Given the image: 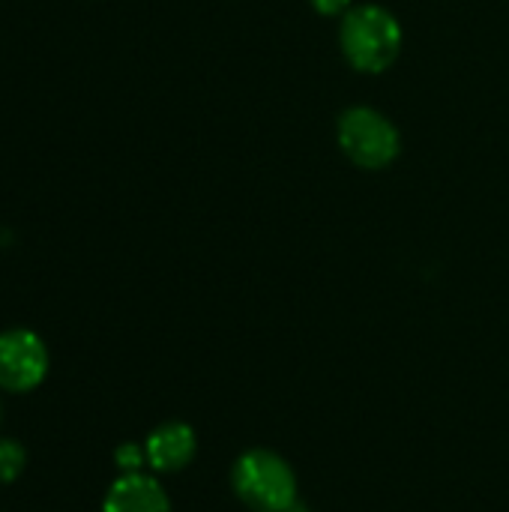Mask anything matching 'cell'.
<instances>
[{
  "label": "cell",
  "instance_id": "cell-7",
  "mask_svg": "<svg viewBox=\"0 0 509 512\" xmlns=\"http://www.w3.org/2000/svg\"><path fill=\"white\" fill-rule=\"evenodd\" d=\"M27 468V450L15 438H0V486L15 483Z\"/></svg>",
  "mask_w": 509,
  "mask_h": 512
},
{
  "label": "cell",
  "instance_id": "cell-2",
  "mask_svg": "<svg viewBox=\"0 0 509 512\" xmlns=\"http://www.w3.org/2000/svg\"><path fill=\"white\" fill-rule=\"evenodd\" d=\"M234 495L255 512H288L297 504V474L273 450L255 447L231 465Z\"/></svg>",
  "mask_w": 509,
  "mask_h": 512
},
{
  "label": "cell",
  "instance_id": "cell-10",
  "mask_svg": "<svg viewBox=\"0 0 509 512\" xmlns=\"http://www.w3.org/2000/svg\"><path fill=\"white\" fill-rule=\"evenodd\" d=\"M0 423H3V402H0Z\"/></svg>",
  "mask_w": 509,
  "mask_h": 512
},
{
  "label": "cell",
  "instance_id": "cell-5",
  "mask_svg": "<svg viewBox=\"0 0 509 512\" xmlns=\"http://www.w3.org/2000/svg\"><path fill=\"white\" fill-rule=\"evenodd\" d=\"M144 450H147V468L153 474H180L183 468L192 465L198 453V435L189 423L168 420L147 435Z\"/></svg>",
  "mask_w": 509,
  "mask_h": 512
},
{
  "label": "cell",
  "instance_id": "cell-3",
  "mask_svg": "<svg viewBox=\"0 0 509 512\" xmlns=\"http://www.w3.org/2000/svg\"><path fill=\"white\" fill-rule=\"evenodd\" d=\"M336 138L342 153L363 171H384L402 153V132L372 105L345 108L336 123Z\"/></svg>",
  "mask_w": 509,
  "mask_h": 512
},
{
  "label": "cell",
  "instance_id": "cell-9",
  "mask_svg": "<svg viewBox=\"0 0 509 512\" xmlns=\"http://www.w3.org/2000/svg\"><path fill=\"white\" fill-rule=\"evenodd\" d=\"M309 6L324 18H336V15H345L354 6V0H309Z\"/></svg>",
  "mask_w": 509,
  "mask_h": 512
},
{
  "label": "cell",
  "instance_id": "cell-1",
  "mask_svg": "<svg viewBox=\"0 0 509 512\" xmlns=\"http://www.w3.org/2000/svg\"><path fill=\"white\" fill-rule=\"evenodd\" d=\"M405 42V30L399 18L381 3H360L342 15L339 24V48L351 69L363 75L387 72Z\"/></svg>",
  "mask_w": 509,
  "mask_h": 512
},
{
  "label": "cell",
  "instance_id": "cell-8",
  "mask_svg": "<svg viewBox=\"0 0 509 512\" xmlns=\"http://www.w3.org/2000/svg\"><path fill=\"white\" fill-rule=\"evenodd\" d=\"M147 465V450L144 444H135V441H123L117 450H114V468L120 474H138L144 471Z\"/></svg>",
  "mask_w": 509,
  "mask_h": 512
},
{
  "label": "cell",
  "instance_id": "cell-4",
  "mask_svg": "<svg viewBox=\"0 0 509 512\" xmlns=\"http://www.w3.org/2000/svg\"><path fill=\"white\" fill-rule=\"evenodd\" d=\"M51 369L48 345L27 327H9L0 333V390L21 396L36 390Z\"/></svg>",
  "mask_w": 509,
  "mask_h": 512
},
{
  "label": "cell",
  "instance_id": "cell-6",
  "mask_svg": "<svg viewBox=\"0 0 509 512\" xmlns=\"http://www.w3.org/2000/svg\"><path fill=\"white\" fill-rule=\"evenodd\" d=\"M102 512H171V498L153 474H120L102 498Z\"/></svg>",
  "mask_w": 509,
  "mask_h": 512
}]
</instances>
